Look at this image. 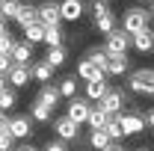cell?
Returning <instances> with one entry per match:
<instances>
[{
	"label": "cell",
	"instance_id": "cell-25",
	"mask_svg": "<svg viewBox=\"0 0 154 151\" xmlns=\"http://www.w3.org/2000/svg\"><path fill=\"white\" fill-rule=\"evenodd\" d=\"M110 142H113V139L107 136V131H104V128H95V131H89V145H92V148H95V151L107 148Z\"/></svg>",
	"mask_w": 154,
	"mask_h": 151
},
{
	"label": "cell",
	"instance_id": "cell-32",
	"mask_svg": "<svg viewBox=\"0 0 154 151\" xmlns=\"http://www.w3.org/2000/svg\"><path fill=\"white\" fill-rule=\"evenodd\" d=\"M12 48H15V36L6 30V33H0V54H12Z\"/></svg>",
	"mask_w": 154,
	"mask_h": 151
},
{
	"label": "cell",
	"instance_id": "cell-33",
	"mask_svg": "<svg viewBox=\"0 0 154 151\" xmlns=\"http://www.w3.org/2000/svg\"><path fill=\"white\" fill-rule=\"evenodd\" d=\"M0 151H15V136L9 133V128L0 131Z\"/></svg>",
	"mask_w": 154,
	"mask_h": 151
},
{
	"label": "cell",
	"instance_id": "cell-42",
	"mask_svg": "<svg viewBox=\"0 0 154 151\" xmlns=\"http://www.w3.org/2000/svg\"><path fill=\"white\" fill-rule=\"evenodd\" d=\"M148 18H151V21H154V6H151V9H148Z\"/></svg>",
	"mask_w": 154,
	"mask_h": 151
},
{
	"label": "cell",
	"instance_id": "cell-11",
	"mask_svg": "<svg viewBox=\"0 0 154 151\" xmlns=\"http://www.w3.org/2000/svg\"><path fill=\"white\" fill-rule=\"evenodd\" d=\"M131 48L134 51H139V54H151L154 51V30H139V33H134L131 36Z\"/></svg>",
	"mask_w": 154,
	"mask_h": 151
},
{
	"label": "cell",
	"instance_id": "cell-18",
	"mask_svg": "<svg viewBox=\"0 0 154 151\" xmlns=\"http://www.w3.org/2000/svg\"><path fill=\"white\" fill-rule=\"evenodd\" d=\"M33 48H36V45H30L27 39H24V42H15V48H12V59L21 62V65H30V59H33Z\"/></svg>",
	"mask_w": 154,
	"mask_h": 151
},
{
	"label": "cell",
	"instance_id": "cell-40",
	"mask_svg": "<svg viewBox=\"0 0 154 151\" xmlns=\"http://www.w3.org/2000/svg\"><path fill=\"white\" fill-rule=\"evenodd\" d=\"M6 30H9V27H6V18L0 15V33H6Z\"/></svg>",
	"mask_w": 154,
	"mask_h": 151
},
{
	"label": "cell",
	"instance_id": "cell-9",
	"mask_svg": "<svg viewBox=\"0 0 154 151\" xmlns=\"http://www.w3.org/2000/svg\"><path fill=\"white\" fill-rule=\"evenodd\" d=\"M119 122H122L125 136H136V133L145 131V116H139V113H119Z\"/></svg>",
	"mask_w": 154,
	"mask_h": 151
},
{
	"label": "cell",
	"instance_id": "cell-6",
	"mask_svg": "<svg viewBox=\"0 0 154 151\" xmlns=\"http://www.w3.org/2000/svg\"><path fill=\"white\" fill-rule=\"evenodd\" d=\"M98 104H101V107H104V110H107L110 116H119L122 110H125L128 98H125V92H122V89H113V86H110V92L104 95V98H101Z\"/></svg>",
	"mask_w": 154,
	"mask_h": 151
},
{
	"label": "cell",
	"instance_id": "cell-17",
	"mask_svg": "<svg viewBox=\"0 0 154 151\" xmlns=\"http://www.w3.org/2000/svg\"><path fill=\"white\" fill-rule=\"evenodd\" d=\"M36 21H38V6H33V3H24L18 9V15H15V24H18L21 30L30 27V24H36Z\"/></svg>",
	"mask_w": 154,
	"mask_h": 151
},
{
	"label": "cell",
	"instance_id": "cell-16",
	"mask_svg": "<svg viewBox=\"0 0 154 151\" xmlns=\"http://www.w3.org/2000/svg\"><path fill=\"white\" fill-rule=\"evenodd\" d=\"M59 98H62V95H59V86H54V83H42L36 101H42L45 107H51V110H54V107L59 104Z\"/></svg>",
	"mask_w": 154,
	"mask_h": 151
},
{
	"label": "cell",
	"instance_id": "cell-37",
	"mask_svg": "<svg viewBox=\"0 0 154 151\" xmlns=\"http://www.w3.org/2000/svg\"><path fill=\"white\" fill-rule=\"evenodd\" d=\"M101 151H125V148H122V145H119V142H116V139H113V142H110L107 148H101Z\"/></svg>",
	"mask_w": 154,
	"mask_h": 151
},
{
	"label": "cell",
	"instance_id": "cell-19",
	"mask_svg": "<svg viewBox=\"0 0 154 151\" xmlns=\"http://www.w3.org/2000/svg\"><path fill=\"white\" fill-rule=\"evenodd\" d=\"M98 74H104V71H101L89 57L80 59V65H77V77H80V80H92V77H98Z\"/></svg>",
	"mask_w": 154,
	"mask_h": 151
},
{
	"label": "cell",
	"instance_id": "cell-3",
	"mask_svg": "<svg viewBox=\"0 0 154 151\" xmlns=\"http://www.w3.org/2000/svg\"><path fill=\"white\" fill-rule=\"evenodd\" d=\"M145 27H148V12H145V9H139V6H134V9H125L122 30H128V33L134 36V33L145 30Z\"/></svg>",
	"mask_w": 154,
	"mask_h": 151
},
{
	"label": "cell",
	"instance_id": "cell-21",
	"mask_svg": "<svg viewBox=\"0 0 154 151\" xmlns=\"http://www.w3.org/2000/svg\"><path fill=\"white\" fill-rule=\"evenodd\" d=\"M24 39H27L30 45H42V42H45V24H42V21H36V24L24 27Z\"/></svg>",
	"mask_w": 154,
	"mask_h": 151
},
{
	"label": "cell",
	"instance_id": "cell-1",
	"mask_svg": "<svg viewBox=\"0 0 154 151\" xmlns=\"http://www.w3.org/2000/svg\"><path fill=\"white\" fill-rule=\"evenodd\" d=\"M128 89H131L134 95H154V68L131 71V77H128Z\"/></svg>",
	"mask_w": 154,
	"mask_h": 151
},
{
	"label": "cell",
	"instance_id": "cell-41",
	"mask_svg": "<svg viewBox=\"0 0 154 151\" xmlns=\"http://www.w3.org/2000/svg\"><path fill=\"white\" fill-rule=\"evenodd\" d=\"M148 125H151V131H154V110L148 113Z\"/></svg>",
	"mask_w": 154,
	"mask_h": 151
},
{
	"label": "cell",
	"instance_id": "cell-10",
	"mask_svg": "<svg viewBox=\"0 0 154 151\" xmlns=\"http://www.w3.org/2000/svg\"><path fill=\"white\" fill-rule=\"evenodd\" d=\"M54 131H57L59 139L71 142V139H77V136H80V125H77V122H71L68 116H62V119H54Z\"/></svg>",
	"mask_w": 154,
	"mask_h": 151
},
{
	"label": "cell",
	"instance_id": "cell-26",
	"mask_svg": "<svg viewBox=\"0 0 154 151\" xmlns=\"http://www.w3.org/2000/svg\"><path fill=\"white\" fill-rule=\"evenodd\" d=\"M104 131H107V136H110V139H116V142H119V139H125V131H122V122H119V116H110V119H107Z\"/></svg>",
	"mask_w": 154,
	"mask_h": 151
},
{
	"label": "cell",
	"instance_id": "cell-27",
	"mask_svg": "<svg viewBox=\"0 0 154 151\" xmlns=\"http://www.w3.org/2000/svg\"><path fill=\"white\" fill-rule=\"evenodd\" d=\"M95 27L101 30V33H104V36H107L110 30H116V15H113V12H104V15H95Z\"/></svg>",
	"mask_w": 154,
	"mask_h": 151
},
{
	"label": "cell",
	"instance_id": "cell-4",
	"mask_svg": "<svg viewBox=\"0 0 154 151\" xmlns=\"http://www.w3.org/2000/svg\"><path fill=\"white\" fill-rule=\"evenodd\" d=\"M89 110H92V101L89 98H68V107H65V116L77 122V125H86V119H89Z\"/></svg>",
	"mask_w": 154,
	"mask_h": 151
},
{
	"label": "cell",
	"instance_id": "cell-8",
	"mask_svg": "<svg viewBox=\"0 0 154 151\" xmlns=\"http://www.w3.org/2000/svg\"><path fill=\"white\" fill-rule=\"evenodd\" d=\"M83 92H86L89 101L98 104L104 95L110 92V80H107V74H98V77H92V80H86V89H83Z\"/></svg>",
	"mask_w": 154,
	"mask_h": 151
},
{
	"label": "cell",
	"instance_id": "cell-13",
	"mask_svg": "<svg viewBox=\"0 0 154 151\" xmlns=\"http://www.w3.org/2000/svg\"><path fill=\"white\" fill-rule=\"evenodd\" d=\"M62 21H80L83 18V0H59Z\"/></svg>",
	"mask_w": 154,
	"mask_h": 151
},
{
	"label": "cell",
	"instance_id": "cell-2",
	"mask_svg": "<svg viewBox=\"0 0 154 151\" xmlns=\"http://www.w3.org/2000/svg\"><path fill=\"white\" fill-rule=\"evenodd\" d=\"M104 51H107L110 57H116V54H128V51H131V33L122 30V27L110 30V33H107V42H104Z\"/></svg>",
	"mask_w": 154,
	"mask_h": 151
},
{
	"label": "cell",
	"instance_id": "cell-12",
	"mask_svg": "<svg viewBox=\"0 0 154 151\" xmlns=\"http://www.w3.org/2000/svg\"><path fill=\"white\" fill-rule=\"evenodd\" d=\"M6 77H9V86L21 89V86H27V83H30L33 71H30V65H21V62H15V65L6 71Z\"/></svg>",
	"mask_w": 154,
	"mask_h": 151
},
{
	"label": "cell",
	"instance_id": "cell-39",
	"mask_svg": "<svg viewBox=\"0 0 154 151\" xmlns=\"http://www.w3.org/2000/svg\"><path fill=\"white\" fill-rule=\"evenodd\" d=\"M15 151H38L36 145H21V148H15Z\"/></svg>",
	"mask_w": 154,
	"mask_h": 151
},
{
	"label": "cell",
	"instance_id": "cell-44",
	"mask_svg": "<svg viewBox=\"0 0 154 151\" xmlns=\"http://www.w3.org/2000/svg\"><path fill=\"white\" fill-rule=\"evenodd\" d=\"M0 6H3V0H0Z\"/></svg>",
	"mask_w": 154,
	"mask_h": 151
},
{
	"label": "cell",
	"instance_id": "cell-23",
	"mask_svg": "<svg viewBox=\"0 0 154 151\" xmlns=\"http://www.w3.org/2000/svg\"><path fill=\"white\" fill-rule=\"evenodd\" d=\"M30 116H33V122H38V125H48V122L54 119V110H51V107H45L42 101H36V104L30 107Z\"/></svg>",
	"mask_w": 154,
	"mask_h": 151
},
{
	"label": "cell",
	"instance_id": "cell-38",
	"mask_svg": "<svg viewBox=\"0 0 154 151\" xmlns=\"http://www.w3.org/2000/svg\"><path fill=\"white\" fill-rule=\"evenodd\" d=\"M6 86H9V77H6L3 71H0V89H6Z\"/></svg>",
	"mask_w": 154,
	"mask_h": 151
},
{
	"label": "cell",
	"instance_id": "cell-20",
	"mask_svg": "<svg viewBox=\"0 0 154 151\" xmlns=\"http://www.w3.org/2000/svg\"><path fill=\"white\" fill-rule=\"evenodd\" d=\"M107 119H110V113H107V110L98 104V107H92V110H89V119H86V125L95 131V128H104V125H107Z\"/></svg>",
	"mask_w": 154,
	"mask_h": 151
},
{
	"label": "cell",
	"instance_id": "cell-14",
	"mask_svg": "<svg viewBox=\"0 0 154 151\" xmlns=\"http://www.w3.org/2000/svg\"><path fill=\"white\" fill-rule=\"evenodd\" d=\"M131 71V59H128V54H116V57H110V65H107V77H122Z\"/></svg>",
	"mask_w": 154,
	"mask_h": 151
},
{
	"label": "cell",
	"instance_id": "cell-36",
	"mask_svg": "<svg viewBox=\"0 0 154 151\" xmlns=\"http://www.w3.org/2000/svg\"><path fill=\"white\" fill-rule=\"evenodd\" d=\"M9 128V116H6V110H0V131H6Z\"/></svg>",
	"mask_w": 154,
	"mask_h": 151
},
{
	"label": "cell",
	"instance_id": "cell-30",
	"mask_svg": "<svg viewBox=\"0 0 154 151\" xmlns=\"http://www.w3.org/2000/svg\"><path fill=\"white\" fill-rule=\"evenodd\" d=\"M15 104H18V95H15V89H9V86H6V89H0V110H6V113H9Z\"/></svg>",
	"mask_w": 154,
	"mask_h": 151
},
{
	"label": "cell",
	"instance_id": "cell-22",
	"mask_svg": "<svg viewBox=\"0 0 154 151\" xmlns=\"http://www.w3.org/2000/svg\"><path fill=\"white\" fill-rule=\"evenodd\" d=\"M45 59H48L54 68H62L65 59H68V48H65V45H59V48H48V57H45Z\"/></svg>",
	"mask_w": 154,
	"mask_h": 151
},
{
	"label": "cell",
	"instance_id": "cell-29",
	"mask_svg": "<svg viewBox=\"0 0 154 151\" xmlns=\"http://www.w3.org/2000/svg\"><path fill=\"white\" fill-rule=\"evenodd\" d=\"M57 86H59V95L62 98H74L77 95V77H62Z\"/></svg>",
	"mask_w": 154,
	"mask_h": 151
},
{
	"label": "cell",
	"instance_id": "cell-35",
	"mask_svg": "<svg viewBox=\"0 0 154 151\" xmlns=\"http://www.w3.org/2000/svg\"><path fill=\"white\" fill-rule=\"evenodd\" d=\"M12 65H15V59H12V54H0V71H3V74H6V71H9Z\"/></svg>",
	"mask_w": 154,
	"mask_h": 151
},
{
	"label": "cell",
	"instance_id": "cell-28",
	"mask_svg": "<svg viewBox=\"0 0 154 151\" xmlns=\"http://www.w3.org/2000/svg\"><path fill=\"white\" fill-rule=\"evenodd\" d=\"M86 57H89V59H92V62L98 65V68H101V71L107 74V65H110V54H107L104 48H98V51H89Z\"/></svg>",
	"mask_w": 154,
	"mask_h": 151
},
{
	"label": "cell",
	"instance_id": "cell-31",
	"mask_svg": "<svg viewBox=\"0 0 154 151\" xmlns=\"http://www.w3.org/2000/svg\"><path fill=\"white\" fill-rule=\"evenodd\" d=\"M21 6H24V0H3V6H0V15H3V18H12V21H15V15H18Z\"/></svg>",
	"mask_w": 154,
	"mask_h": 151
},
{
	"label": "cell",
	"instance_id": "cell-15",
	"mask_svg": "<svg viewBox=\"0 0 154 151\" xmlns=\"http://www.w3.org/2000/svg\"><path fill=\"white\" fill-rule=\"evenodd\" d=\"M30 71H33V80H38V83H51L57 68H54L48 59H38V62H33V65H30Z\"/></svg>",
	"mask_w": 154,
	"mask_h": 151
},
{
	"label": "cell",
	"instance_id": "cell-43",
	"mask_svg": "<svg viewBox=\"0 0 154 151\" xmlns=\"http://www.w3.org/2000/svg\"><path fill=\"white\" fill-rule=\"evenodd\" d=\"M136 151H148V148H136Z\"/></svg>",
	"mask_w": 154,
	"mask_h": 151
},
{
	"label": "cell",
	"instance_id": "cell-5",
	"mask_svg": "<svg viewBox=\"0 0 154 151\" xmlns=\"http://www.w3.org/2000/svg\"><path fill=\"white\" fill-rule=\"evenodd\" d=\"M38 21L45 27H59L62 24V12H59V0H45L38 6Z\"/></svg>",
	"mask_w": 154,
	"mask_h": 151
},
{
	"label": "cell",
	"instance_id": "cell-24",
	"mask_svg": "<svg viewBox=\"0 0 154 151\" xmlns=\"http://www.w3.org/2000/svg\"><path fill=\"white\" fill-rule=\"evenodd\" d=\"M45 45H48V48H59V45H65V33H62V27H45Z\"/></svg>",
	"mask_w": 154,
	"mask_h": 151
},
{
	"label": "cell",
	"instance_id": "cell-34",
	"mask_svg": "<svg viewBox=\"0 0 154 151\" xmlns=\"http://www.w3.org/2000/svg\"><path fill=\"white\" fill-rule=\"evenodd\" d=\"M45 151H68V145H65V139H51V142H48V145H45Z\"/></svg>",
	"mask_w": 154,
	"mask_h": 151
},
{
	"label": "cell",
	"instance_id": "cell-7",
	"mask_svg": "<svg viewBox=\"0 0 154 151\" xmlns=\"http://www.w3.org/2000/svg\"><path fill=\"white\" fill-rule=\"evenodd\" d=\"M9 133L15 139H30L33 136V116H12L9 119Z\"/></svg>",
	"mask_w": 154,
	"mask_h": 151
}]
</instances>
